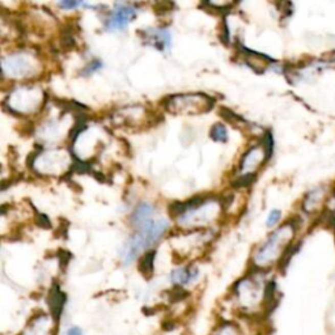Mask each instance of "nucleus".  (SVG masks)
I'll list each match as a JSON object with an SVG mask.
<instances>
[{
  "label": "nucleus",
  "instance_id": "obj_1",
  "mask_svg": "<svg viewBox=\"0 0 335 335\" xmlns=\"http://www.w3.org/2000/svg\"><path fill=\"white\" fill-rule=\"evenodd\" d=\"M224 210L221 198L196 196L186 202H174L169 208V214L177 219V224L189 232L200 231L220 219Z\"/></svg>",
  "mask_w": 335,
  "mask_h": 335
},
{
  "label": "nucleus",
  "instance_id": "obj_2",
  "mask_svg": "<svg viewBox=\"0 0 335 335\" xmlns=\"http://www.w3.org/2000/svg\"><path fill=\"white\" fill-rule=\"evenodd\" d=\"M267 283L262 271L257 270L240 279L232 288V304L242 317L254 318L266 311Z\"/></svg>",
  "mask_w": 335,
  "mask_h": 335
},
{
  "label": "nucleus",
  "instance_id": "obj_3",
  "mask_svg": "<svg viewBox=\"0 0 335 335\" xmlns=\"http://www.w3.org/2000/svg\"><path fill=\"white\" fill-rule=\"evenodd\" d=\"M170 224L169 220L159 219L152 220L147 226L137 229L135 233L128 238L122 247L119 255L121 261L125 266L132 263L140 254L152 250V248L158 242H160L161 238L165 236V233L169 231Z\"/></svg>",
  "mask_w": 335,
  "mask_h": 335
},
{
  "label": "nucleus",
  "instance_id": "obj_4",
  "mask_svg": "<svg viewBox=\"0 0 335 335\" xmlns=\"http://www.w3.org/2000/svg\"><path fill=\"white\" fill-rule=\"evenodd\" d=\"M296 233L295 221L285 222L284 226L274 231L266 241L253 254V266L255 270H266L278 261L289 249V243Z\"/></svg>",
  "mask_w": 335,
  "mask_h": 335
},
{
  "label": "nucleus",
  "instance_id": "obj_5",
  "mask_svg": "<svg viewBox=\"0 0 335 335\" xmlns=\"http://www.w3.org/2000/svg\"><path fill=\"white\" fill-rule=\"evenodd\" d=\"M46 100L43 89L36 84L17 86L7 96L6 106L17 116L28 117L38 113Z\"/></svg>",
  "mask_w": 335,
  "mask_h": 335
},
{
  "label": "nucleus",
  "instance_id": "obj_6",
  "mask_svg": "<svg viewBox=\"0 0 335 335\" xmlns=\"http://www.w3.org/2000/svg\"><path fill=\"white\" fill-rule=\"evenodd\" d=\"M2 71L9 79H32L42 72L41 60L30 51H15L4 55L2 59Z\"/></svg>",
  "mask_w": 335,
  "mask_h": 335
},
{
  "label": "nucleus",
  "instance_id": "obj_7",
  "mask_svg": "<svg viewBox=\"0 0 335 335\" xmlns=\"http://www.w3.org/2000/svg\"><path fill=\"white\" fill-rule=\"evenodd\" d=\"M215 100L205 93H181L165 98V109L175 116H198L208 113Z\"/></svg>",
  "mask_w": 335,
  "mask_h": 335
},
{
  "label": "nucleus",
  "instance_id": "obj_8",
  "mask_svg": "<svg viewBox=\"0 0 335 335\" xmlns=\"http://www.w3.org/2000/svg\"><path fill=\"white\" fill-rule=\"evenodd\" d=\"M32 168L41 175H59L70 168V156L62 148L41 151L33 156Z\"/></svg>",
  "mask_w": 335,
  "mask_h": 335
},
{
  "label": "nucleus",
  "instance_id": "obj_9",
  "mask_svg": "<svg viewBox=\"0 0 335 335\" xmlns=\"http://www.w3.org/2000/svg\"><path fill=\"white\" fill-rule=\"evenodd\" d=\"M138 7L128 3H117L105 18V29L109 32L123 30L138 17Z\"/></svg>",
  "mask_w": 335,
  "mask_h": 335
},
{
  "label": "nucleus",
  "instance_id": "obj_10",
  "mask_svg": "<svg viewBox=\"0 0 335 335\" xmlns=\"http://www.w3.org/2000/svg\"><path fill=\"white\" fill-rule=\"evenodd\" d=\"M58 323L50 313H38L28 321L20 335H57Z\"/></svg>",
  "mask_w": 335,
  "mask_h": 335
},
{
  "label": "nucleus",
  "instance_id": "obj_11",
  "mask_svg": "<svg viewBox=\"0 0 335 335\" xmlns=\"http://www.w3.org/2000/svg\"><path fill=\"white\" fill-rule=\"evenodd\" d=\"M139 32L143 41L160 53H168L172 48V36L166 28H148Z\"/></svg>",
  "mask_w": 335,
  "mask_h": 335
},
{
  "label": "nucleus",
  "instance_id": "obj_12",
  "mask_svg": "<svg viewBox=\"0 0 335 335\" xmlns=\"http://www.w3.org/2000/svg\"><path fill=\"white\" fill-rule=\"evenodd\" d=\"M267 159V154L264 152L263 147L259 146L250 147L240 160V172L241 174H255V172L259 169V166L263 165Z\"/></svg>",
  "mask_w": 335,
  "mask_h": 335
},
{
  "label": "nucleus",
  "instance_id": "obj_13",
  "mask_svg": "<svg viewBox=\"0 0 335 335\" xmlns=\"http://www.w3.org/2000/svg\"><path fill=\"white\" fill-rule=\"evenodd\" d=\"M199 278V270L193 264L180 266L170 273V282L175 288H186L194 284Z\"/></svg>",
  "mask_w": 335,
  "mask_h": 335
},
{
  "label": "nucleus",
  "instance_id": "obj_14",
  "mask_svg": "<svg viewBox=\"0 0 335 335\" xmlns=\"http://www.w3.org/2000/svg\"><path fill=\"white\" fill-rule=\"evenodd\" d=\"M114 123H121V125H126L127 127H131V126H139L142 125L143 122L146 121V111L143 107L139 106H131L126 107V109L121 110V111H117L113 117Z\"/></svg>",
  "mask_w": 335,
  "mask_h": 335
},
{
  "label": "nucleus",
  "instance_id": "obj_15",
  "mask_svg": "<svg viewBox=\"0 0 335 335\" xmlns=\"http://www.w3.org/2000/svg\"><path fill=\"white\" fill-rule=\"evenodd\" d=\"M154 214V206L149 202H142L135 207L130 217L131 226L137 229L147 226L149 221H152V217Z\"/></svg>",
  "mask_w": 335,
  "mask_h": 335
},
{
  "label": "nucleus",
  "instance_id": "obj_16",
  "mask_svg": "<svg viewBox=\"0 0 335 335\" xmlns=\"http://www.w3.org/2000/svg\"><path fill=\"white\" fill-rule=\"evenodd\" d=\"M48 304L50 308V315L53 316L54 320L59 322L60 317L64 310V304H65V295L64 292L59 288V285L54 284L50 289V294L48 297Z\"/></svg>",
  "mask_w": 335,
  "mask_h": 335
},
{
  "label": "nucleus",
  "instance_id": "obj_17",
  "mask_svg": "<svg viewBox=\"0 0 335 335\" xmlns=\"http://www.w3.org/2000/svg\"><path fill=\"white\" fill-rule=\"evenodd\" d=\"M210 335H248L243 326L237 321L222 320L221 322L215 327Z\"/></svg>",
  "mask_w": 335,
  "mask_h": 335
},
{
  "label": "nucleus",
  "instance_id": "obj_18",
  "mask_svg": "<svg viewBox=\"0 0 335 335\" xmlns=\"http://www.w3.org/2000/svg\"><path fill=\"white\" fill-rule=\"evenodd\" d=\"M154 258H156V250H149V252L144 253L139 258L138 262V269H139L140 274L144 278L149 279L153 275L154 270Z\"/></svg>",
  "mask_w": 335,
  "mask_h": 335
},
{
  "label": "nucleus",
  "instance_id": "obj_19",
  "mask_svg": "<svg viewBox=\"0 0 335 335\" xmlns=\"http://www.w3.org/2000/svg\"><path fill=\"white\" fill-rule=\"evenodd\" d=\"M210 138L215 142L226 143L228 140V131H227L226 126L222 123H216V125L212 126L210 131Z\"/></svg>",
  "mask_w": 335,
  "mask_h": 335
},
{
  "label": "nucleus",
  "instance_id": "obj_20",
  "mask_svg": "<svg viewBox=\"0 0 335 335\" xmlns=\"http://www.w3.org/2000/svg\"><path fill=\"white\" fill-rule=\"evenodd\" d=\"M321 193H322V190L315 189L308 194L306 199L304 200V208H305V211H311V208L317 206V203L321 200Z\"/></svg>",
  "mask_w": 335,
  "mask_h": 335
},
{
  "label": "nucleus",
  "instance_id": "obj_21",
  "mask_svg": "<svg viewBox=\"0 0 335 335\" xmlns=\"http://www.w3.org/2000/svg\"><path fill=\"white\" fill-rule=\"evenodd\" d=\"M102 67H104V64H102L101 60L93 59L84 65L83 70L80 71V74H81V76H91V75H93L95 72L100 71Z\"/></svg>",
  "mask_w": 335,
  "mask_h": 335
},
{
  "label": "nucleus",
  "instance_id": "obj_22",
  "mask_svg": "<svg viewBox=\"0 0 335 335\" xmlns=\"http://www.w3.org/2000/svg\"><path fill=\"white\" fill-rule=\"evenodd\" d=\"M282 219V211L280 210H273L270 211V214L267 216L266 220V227L267 228H274L278 226V222Z\"/></svg>",
  "mask_w": 335,
  "mask_h": 335
},
{
  "label": "nucleus",
  "instance_id": "obj_23",
  "mask_svg": "<svg viewBox=\"0 0 335 335\" xmlns=\"http://www.w3.org/2000/svg\"><path fill=\"white\" fill-rule=\"evenodd\" d=\"M58 6L63 9H76L79 8V7H84L85 3H83V2H75V0H71V2H65L64 0V2L58 3Z\"/></svg>",
  "mask_w": 335,
  "mask_h": 335
},
{
  "label": "nucleus",
  "instance_id": "obj_24",
  "mask_svg": "<svg viewBox=\"0 0 335 335\" xmlns=\"http://www.w3.org/2000/svg\"><path fill=\"white\" fill-rule=\"evenodd\" d=\"M64 335H85L84 334L83 327L79 325H70L64 329Z\"/></svg>",
  "mask_w": 335,
  "mask_h": 335
},
{
  "label": "nucleus",
  "instance_id": "obj_25",
  "mask_svg": "<svg viewBox=\"0 0 335 335\" xmlns=\"http://www.w3.org/2000/svg\"><path fill=\"white\" fill-rule=\"evenodd\" d=\"M34 221H36L39 227H42V228H49V227H50V221H49V219L42 214H37Z\"/></svg>",
  "mask_w": 335,
  "mask_h": 335
}]
</instances>
